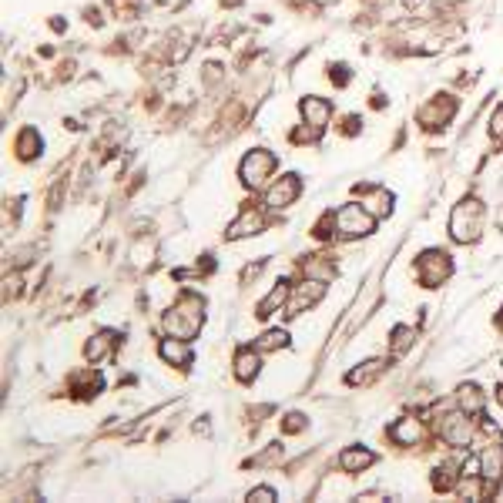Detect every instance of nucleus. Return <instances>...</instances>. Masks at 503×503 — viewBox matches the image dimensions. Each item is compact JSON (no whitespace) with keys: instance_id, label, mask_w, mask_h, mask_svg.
<instances>
[{"instance_id":"7","label":"nucleus","mask_w":503,"mask_h":503,"mask_svg":"<svg viewBox=\"0 0 503 503\" xmlns=\"http://www.w3.org/2000/svg\"><path fill=\"white\" fill-rule=\"evenodd\" d=\"M322 292H326V282H319V278H312V282H302V285H296V289L289 292V302H285L289 316H299L302 309L316 305V302L322 299Z\"/></svg>"},{"instance_id":"30","label":"nucleus","mask_w":503,"mask_h":503,"mask_svg":"<svg viewBox=\"0 0 503 503\" xmlns=\"http://www.w3.org/2000/svg\"><path fill=\"white\" fill-rule=\"evenodd\" d=\"M497 402H503V386H500V389H497Z\"/></svg>"},{"instance_id":"13","label":"nucleus","mask_w":503,"mask_h":503,"mask_svg":"<svg viewBox=\"0 0 503 503\" xmlns=\"http://www.w3.org/2000/svg\"><path fill=\"white\" fill-rule=\"evenodd\" d=\"M262 225H265L262 212H255V208H245V212L238 215V222L228 228V238H245V235H255V232H262Z\"/></svg>"},{"instance_id":"1","label":"nucleus","mask_w":503,"mask_h":503,"mask_svg":"<svg viewBox=\"0 0 503 503\" xmlns=\"http://www.w3.org/2000/svg\"><path fill=\"white\" fill-rule=\"evenodd\" d=\"M201 322H205V316H201V299L192 296V292H185V296L178 299L175 309L165 316V329H168V336H175V339H195Z\"/></svg>"},{"instance_id":"3","label":"nucleus","mask_w":503,"mask_h":503,"mask_svg":"<svg viewBox=\"0 0 503 503\" xmlns=\"http://www.w3.org/2000/svg\"><path fill=\"white\" fill-rule=\"evenodd\" d=\"M332 225L339 228L342 238H359V235H369L376 218L366 212V205H342L336 215H332Z\"/></svg>"},{"instance_id":"14","label":"nucleus","mask_w":503,"mask_h":503,"mask_svg":"<svg viewBox=\"0 0 503 503\" xmlns=\"http://www.w3.org/2000/svg\"><path fill=\"white\" fill-rule=\"evenodd\" d=\"M453 111H456V101H453V98L433 101L429 107H423V111H420V121H423L427 127H440L453 114Z\"/></svg>"},{"instance_id":"25","label":"nucleus","mask_w":503,"mask_h":503,"mask_svg":"<svg viewBox=\"0 0 503 503\" xmlns=\"http://www.w3.org/2000/svg\"><path fill=\"white\" fill-rule=\"evenodd\" d=\"M413 339H416V332L409 326H396L393 329V356H402V352L413 346Z\"/></svg>"},{"instance_id":"10","label":"nucleus","mask_w":503,"mask_h":503,"mask_svg":"<svg viewBox=\"0 0 503 503\" xmlns=\"http://www.w3.org/2000/svg\"><path fill=\"white\" fill-rule=\"evenodd\" d=\"M480 477L486 480V483H497L503 477V443L500 440H493V443L483 446V453H480Z\"/></svg>"},{"instance_id":"16","label":"nucleus","mask_w":503,"mask_h":503,"mask_svg":"<svg viewBox=\"0 0 503 503\" xmlns=\"http://www.w3.org/2000/svg\"><path fill=\"white\" fill-rule=\"evenodd\" d=\"M258 373V349L255 346H245V349L235 352V376L242 382H252Z\"/></svg>"},{"instance_id":"17","label":"nucleus","mask_w":503,"mask_h":503,"mask_svg":"<svg viewBox=\"0 0 503 503\" xmlns=\"http://www.w3.org/2000/svg\"><path fill=\"white\" fill-rule=\"evenodd\" d=\"M289 292H292V285H289V282H276V289H272L265 299L258 302V312H255V316H258V319L272 316L278 305H285V302H289Z\"/></svg>"},{"instance_id":"5","label":"nucleus","mask_w":503,"mask_h":503,"mask_svg":"<svg viewBox=\"0 0 503 503\" xmlns=\"http://www.w3.org/2000/svg\"><path fill=\"white\" fill-rule=\"evenodd\" d=\"M302 118H305V131H299L296 138H309L316 141L326 131L329 118H332V104L326 98H302Z\"/></svg>"},{"instance_id":"8","label":"nucleus","mask_w":503,"mask_h":503,"mask_svg":"<svg viewBox=\"0 0 503 503\" xmlns=\"http://www.w3.org/2000/svg\"><path fill=\"white\" fill-rule=\"evenodd\" d=\"M299 192H302L299 175H285L265 192V205L269 208H285V205H292V201L299 198Z\"/></svg>"},{"instance_id":"31","label":"nucleus","mask_w":503,"mask_h":503,"mask_svg":"<svg viewBox=\"0 0 503 503\" xmlns=\"http://www.w3.org/2000/svg\"><path fill=\"white\" fill-rule=\"evenodd\" d=\"M497 322H500V329H503V312H500V319H497Z\"/></svg>"},{"instance_id":"24","label":"nucleus","mask_w":503,"mask_h":503,"mask_svg":"<svg viewBox=\"0 0 503 503\" xmlns=\"http://www.w3.org/2000/svg\"><path fill=\"white\" fill-rule=\"evenodd\" d=\"M282 346H289V332L285 329H272V332H265L258 342H255V349L258 352H276Z\"/></svg>"},{"instance_id":"22","label":"nucleus","mask_w":503,"mask_h":503,"mask_svg":"<svg viewBox=\"0 0 503 503\" xmlns=\"http://www.w3.org/2000/svg\"><path fill=\"white\" fill-rule=\"evenodd\" d=\"M305 276L309 278H319V282H329V278L336 276V269L326 262V255H312L309 262H305Z\"/></svg>"},{"instance_id":"29","label":"nucleus","mask_w":503,"mask_h":503,"mask_svg":"<svg viewBox=\"0 0 503 503\" xmlns=\"http://www.w3.org/2000/svg\"><path fill=\"white\" fill-rule=\"evenodd\" d=\"M490 134H493V138H503V104L493 111V118H490Z\"/></svg>"},{"instance_id":"11","label":"nucleus","mask_w":503,"mask_h":503,"mask_svg":"<svg viewBox=\"0 0 503 503\" xmlns=\"http://www.w3.org/2000/svg\"><path fill=\"white\" fill-rule=\"evenodd\" d=\"M158 352H161V359L165 362H172V366H192V349H188V339H175V336H168V339H161V346H158Z\"/></svg>"},{"instance_id":"12","label":"nucleus","mask_w":503,"mask_h":503,"mask_svg":"<svg viewBox=\"0 0 503 503\" xmlns=\"http://www.w3.org/2000/svg\"><path fill=\"white\" fill-rule=\"evenodd\" d=\"M366 198H362V205H366V212L373 215V218H382V215H389L393 212V195L386 192V188H359Z\"/></svg>"},{"instance_id":"9","label":"nucleus","mask_w":503,"mask_h":503,"mask_svg":"<svg viewBox=\"0 0 503 503\" xmlns=\"http://www.w3.org/2000/svg\"><path fill=\"white\" fill-rule=\"evenodd\" d=\"M440 433H443V440L453 443V446H463V443H470V436H473V423L466 420V413L460 409V413H453L446 416L443 423H440Z\"/></svg>"},{"instance_id":"21","label":"nucleus","mask_w":503,"mask_h":503,"mask_svg":"<svg viewBox=\"0 0 503 503\" xmlns=\"http://www.w3.org/2000/svg\"><path fill=\"white\" fill-rule=\"evenodd\" d=\"M37 151H41V138H37V131H34V127H24L21 138H17V154H21L24 161H30Z\"/></svg>"},{"instance_id":"28","label":"nucleus","mask_w":503,"mask_h":503,"mask_svg":"<svg viewBox=\"0 0 503 503\" xmlns=\"http://www.w3.org/2000/svg\"><path fill=\"white\" fill-rule=\"evenodd\" d=\"M249 500H258V503H272L276 500V490L272 486H258V490H252Z\"/></svg>"},{"instance_id":"6","label":"nucleus","mask_w":503,"mask_h":503,"mask_svg":"<svg viewBox=\"0 0 503 503\" xmlns=\"http://www.w3.org/2000/svg\"><path fill=\"white\" fill-rule=\"evenodd\" d=\"M453 272V262L446 252L440 249H429L420 255V282L427 285V289H436V285H443V278Z\"/></svg>"},{"instance_id":"2","label":"nucleus","mask_w":503,"mask_h":503,"mask_svg":"<svg viewBox=\"0 0 503 503\" xmlns=\"http://www.w3.org/2000/svg\"><path fill=\"white\" fill-rule=\"evenodd\" d=\"M483 228V205L477 198L460 201L450 215V235L456 242H477Z\"/></svg>"},{"instance_id":"19","label":"nucleus","mask_w":503,"mask_h":503,"mask_svg":"<svg viewBox=\"0 0 503 503\" xmlns=\"http://www.w3.org/2000/svg\"><path fill=\"white\" fill-rule=\"evenodd\" d=\"M386 369V359H373V362H362L359 369H352L349 376H346V382L349 386H359V382H373V379L379 376Z\"/></svg>"},{"instance_id":"26","label":"nucleus","mask_w":503,"mask_h":503,"mask_svg":"<svg viewBox=\"0 0 503 503\" xmlns=\"http://www.w3.org/2000/svg\"><path fill=\"white\" fill-rule=\"evenodd\" d=\"M329 77H332V84L346 88V84H349V68H346V64H332V68H329Z\"/></svg>"},{"instance_id":"20","label":"nucleus","mask_w":503,"mask_h":503,"mask_svg":"<svg viewBox=\"0 0 503 503\" xmlns=\"http://www.w3.org/2000/svg\"><path fill=\"white\" fill-rule=\"evenodd\" d=\"M111 342H114V336L111 332H98L91 342H88V349H84V356L91 359V362H101L104 356H107V349H111Z\"/></svg>"},{"instance_id":"27","label":"nucleus","mask_w":503,"mask_h":503,"mask_svg":"<svg viewBox=\"0 0 503 503\" xmlns=\"http://www.w3.org/2000/svg\"><path fill=\"white\" fill-rule=\"evenodd\" d=\"M299 429H305V416L302 413H289L285 423H282V433H299Z\"/></svg>"},{"instance_id":"23","label":"nucleus","mask_w":503,"mask_h":503,"mask_svg":"<svg viewBox=\"0 0 503 503\" xmlns=\"http://www.w3.org/2000/svg\"><path fill=\"white\" fill-rule=\"evenodd\" d=\"M389 436H393L396 443H406V446H409V443L420 440V423H416V420H402V423H396V427L389 429Z\"/></svg>"},{"instance_id":"15","label":"nucleus","mask_w":503,"mask_h":503,"mask_svg":"<svg viewBox=\"0 0 503 503\" xmlns=\"http://www.w3.org/2000/svg\"><path fill=\"white\" fill-rule=\"evenodd\" d=\"M373 453L362 450V446H349V450H342V456H339V466L346 470V473H362L366 466H373Z\"/></svg>"},{"instance_id":"18","label":"nucleus","mask_w":503,"mask_h":503,"mask_svg":"<svg viewBox=\"0 0 503 503\" xmlns=\"http://www.w3.org/2000/svg\"><path fill=\"white\" fill-rule=\"evenodd\" d=\"M456 402H460V409L466 416H480L483 413V393H480L477 386H460L456 389Z\"/></svg>"},{"instance_id":"4","label":"nucleus","mask_w":503,"mask_h":503,"mask_svg":"<svg viewBox=\"0 0 503 503\" xmlns=\"http://www.w3.org/2000/svg\"><path fill=\"white\" fill-rule=\"evenodd\" d=\"M276 172V154L272 151H249L245 158H242V165H238V178L249 185V188H262L269 175Z\"/></svg>"}]
</instances>
